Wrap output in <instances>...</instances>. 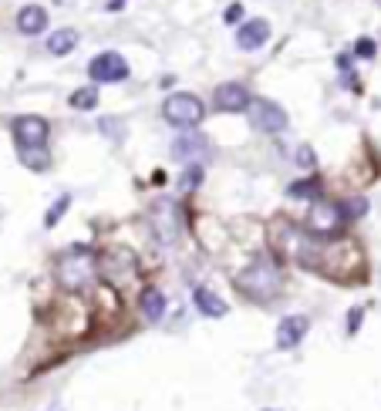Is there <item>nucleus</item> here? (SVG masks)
<instances>
[{
    "label": "nucleus",
    "mask_w": 381,
    "mask_h": 411,
    "mask_svg": "<svg viewBox=\"0 0 381 411\" xmlns=\"http://www.w3.org/2000/svg\"><path fill=\"white\" fill-rule=\"evenodd\" d=\"M236 290L250 304H273L283 294V267H280V260L270 257V253L254 257L236 273Z\"/></svg>",
    "instance_id": "1"
},
{
    "label": "nucleus",
    "mask_w": 381,
    "mask_h": 411,
    "mask_svg": "<svg viewBox=\"0 0 381 411\" xmlns=\"http://www.w3.org/2000/svg\"><path fill=\"white\" fill-rule=\"evenodd\" d=\"M54 280L64 294H88L95 283L102 280L98 270V253L91 246H71L64 250L54 263Z\"/></svg>",
    "instance_id": "2"
},
{
    "label": "nucleus",
    "mask_w": 381,
    "mask_h": 411,
    "mask_svg": "<svg viewBox=\"0 0 381 411\" xmlns=\"http://www.w3.org/2000/svg\"><path fill=\"white\" fill-rule=\"evenodd\" d=\"M344 213H341V203H334V199H314L310 209H307L304 216V233L307 236H314V240H338L344 230Z\"/></svg>",
    "instance_id": "3"
},
{
    "label": "nucleus",
    "mask_w": 381,
    "mask_h": 411,
    "mask_svg": "<svg viewBox=\"0 0 381 411\" xmlns=\"http://www.w3.org/2000/svg\"><path fill=\"white\" fill-rule=\"evenodd\" d=\"M162 118L169 125H176V129H186L192 132L199 122L206 118V105L196 98V95H186V91H176V95H169L162 105Z\"/></svg>",
    "instance_id": "4"
},
{
    "label": "nucleus",
    "mask_w": 381,
    "mask_h": 411,
    "mask_svg": "<svg viewBox=\"0 0 381 411\" xmlns=\"http://www.w3.org/2000/svg\"><path fill=\"white\" fill-rule=\"evenodd\" d=\"M149 226L152 233L159 236V243L172 246L179 240V233H182V213H179V206L172 199H155L152 209H149Z\"/></svg>",
    "instance_id": "5"
},
{
    "label": "nucleus",
    "mask_w": 381,
    "mask_h": 411,
    "mask_svg": "<svg viewBox=\"0 0 381 411\" xmlns=\"http://www.w3.org/2000/svg\"><path fill=\"white\" fill-rule=\"evenodd\" d=\"M246 112H250V122H254V129L267 132V135H280V132L291 125L287 112H283L277 102H270V98H250Z\"/></svg>",
    "instance_id": "6"
},
{
    "label": "nucleus",
    "mask_w": 381,
    "mask_h": 411,
    "mask_svg": "<svg viewBox=\"0 0 381 411\" xmlns=\"http://www.w3.org/2000/svg\"><path fill=\"white\" fill-rule=\"evenodd\" d=\"M11 132H14L17 149H44L48 135H51V125H48V118H41V115H17Z\"/></svg>",
    "instance_id": "7"
},
{
    "label": "nucleus",
    "mask_w": 381,
    "mask_h": 411,
    "mask_svg": "<svg viewBox=\"0 0 381 411\" xmlns=\"http://www.w3.org/2000/svg\"><path fill=\"white\" fill-rule=\"evenodd\" d=\"M88 75H91V81H98V85L125 81V78H128V61L118 51H102L88 65Z\"/></svg>",
    "instance_id": "8"
},
{
    "label": "nucleus",
    "mask_w": 381,
    "mask_h": 411,
    "mask_svg": "<svg viewBox=\"0 0 381 411\" xmlns=\"http://www.w3.org/2000/svg\"><path fill=\"white\" fill-rule=\"evenodd\" d=\"M307 331H310V317H307V314H287V317L277 324L273 344H277V351H293V347H301Z\"/></svg>",
    "instance_id": "9"
},
{
    "label": "nucleus",
    "mask_w": 381,
    "mask_h": 411,
    "mask_svg": "<svg viewBox=\"0 0 381 411\" xmlns=\"http://www.w3.org/2000/svg\"><path fill=\"white\" fill-rule=\"evenodd\" d=\"M250 91H246V85H240V81H226V85H219L216 95H213V105H216V112H246V105H250Z\"/></svg>",
    "instance_id": "10"
},
{
    "label": "nucleus",
    "mask_w": 381,
    "mask_h": 411,
    "mask_svg": "<svg viewBox=\"0 0 381 411\" xmlns=\"http://www.w3.org/2000/svg\"><path fill=\"white\" fill-rule=\"evenodd\" d=\"M267 41H270V24L263 17H250V21H243L240 31H236V48H240V51H260Z\"/></svg>",
    "instance_id": "11"
},
{
    "label": "nucleus",
    "mask_w": 381,
    "mask_h": 411,
    "mask_svg": "<svg viewBox=\"0 0 381 411\" xmlns=\"http://www.w3.org/2000/svg\"><path fill=\"white\" fill-rule=\"evenodd\" d=\"M165 310H169V300H165V294L159 290V287H142L139 290V314L145 317L149 324H162Z\"/></svg>",
    "instance_id": "12"
},
{
    "label": "nucleus",
    "mask_w": 381,
    "mask_h": 411,
    "mask_svg": "<svg viewBox=\"0 0 381 411\" xmlns=\"http://www.w3.org/2000/svg\"><path fill=\"white\" fill-rule=\"evenodd\" d=\"M192 307L199 310L203 317H209V321H219V317H226L229 307L226 300L219 294H213L209 287H192Z\"/></svg>",
    "instance_id": "13"
},
{
    "label": "nucleus",
    "mask_w": 381,
    "mask_h": 411,
    "mask_svg": "<svg viewBox=\"0 0 381 411\" xmlns=\"http://www.w3.org/2000/svg\"><path fill=\"white\" fill-rule=\"evenodd\" d=\"M209 152V139L206 135H192V132H186V135H179L176 142H172V159H179V162H199V155Z\"/></svg>",
    "instance_id": "14"
},
{
    "label": "nucleus",
    "mask_w": 381,
    "mask_h": 411,
    "mask_svg": "<svg viewBox=\"0 0 381 411\" xmlns=\"http://www.w3.org/2000/svg\"><path fill=\"white\" fill-rule=\"evenodd\" d=\"M17 31L27 34V38L44 34V31H48V11H44L41 4H24V7L17 11Z\"/></svg>",
    "instance_id": "15"
},
{
    "label": "nucleus",
    "mask_w": 381,
    "mask_h": 411,
    "mask_svg": "<svg viewBox=\"0 0 381 411\" xmlns=\"http://www.w3.org/2000/svg\"><path fill=\"white\" fill-rule=\"evenodd\" d=\"M78 48V31L75 27H58L51 38H48V51L64 58V54H71Z\"/></svg>",
    "instance_id": "16"
},
{
    "label": "nucleus",
    "mask_w": 381,
    "mask_h": 411,
    "mask_svg": "<svg viewBox=\"0 0 381 411\" xmlns=\"http://www.w3.org/2000/svg\"><path fill=\"white\" fill-rule=\"evenodd\" d=\"M287 199H324V189H320V179L310 176V179H297L287 186Z\"/></svg>",
    "instance_id": "17"
},
{
    "label": "nucleus",
    "mask_w": 381,
    "mask_h": 411,
    "mask_svg": "<svg viewBox=\"0 0 381 411\" xmlns=\"http://www.w3.org/2000/svg\"><path fill=\"white\" fill-rule=\"evenodd\" d=\"M17 159H21V166L31 169V172H48V169H51L48 145H44V149H17Z\"/></svg>",
    "instance_id": "18"
},
{
    "label": "nucleus",
    "mask_w": 381,
    "mask_h": 411,
    "mask_svg": "<svg viewBox=\"0 0 381 411\" xmlns=\"http://www.w3.org/2000/svg\"><path fill=\"white\" fill-rule=\"evenodd\" d=\"M203 179H206L203 162H189L186 172H182V179H179V189H182V193H196V189L203 186Z\"/></svg>",
    "instance_id": "19"
},
{
    "label": "nucleus",
    "mask_w": 381,
    "mask_h": 411,
    "mask_svg": "<svg viewBox=\"0 0 381 411\" xmlns=\"http://www.w3.org/2000/svg\"><path fill=\"white\" fill-rule=\"evenodd\" d=\"M68 209H71V196H68V193L58 196V199L48 206V213H44V230H54V226L64 219V213H68Z\"/></svg>",
    "instance_id": "20"
},
{
    "label": "nucleus",
    "mask_w": 381,
    "mask_h": 411,
    "mask_svg": "<svg viewBox=\"0 0 381 411\" xmlns=\"http://www.w3.org/2000/svg\"><path fill=\"white\" fill-rule=\"evenodd\" d=\"M341 213H344L348 223H351V219H361L365 213H368V199H365V196H351V199H344L341 203Z\"/></svg>",
    "instance_id": "21"
},
{
    "label": "nucleus",
    "mask_w": 381,
    "mask_h": 411,
    "mask_svg": "<svg viewBox=\"0 0 381 411\" xmlns=\"http://www.w3.org/2000/svg\"><path fill=\"white\" fill-rule=\"evenodd\" d=\"M68 102H71V108H85V112H88V108L98 105V91L95 88H78V91H71Z\"/></svg>",
    "instance_id": "22"
},
{
    "label": "nucleus",
    "mask_w": 381,
    "mask_h": 411,
    "mask_svg": "<svg viewBox=\"0 0 381 411\" xmlns=\"http://www.w3.org/2000/svg\"><path fill=\"white\" fill-rule=\"evenodd\" d=\"M361 324H365V307H351L348 310V327H344V334L355 337L361 331Z\"/></svg>",
    "instance_id": "23"
},
{
    "label": "nucleus",
    "mask_w": 381,
    "mask_h": 411,
    "mask_svg": "<svg viewBox=\"0 0 381 411\" xmlns=\"http://www.w3.org/2000/svg\"><path fill=\"white\" fill-rule=\"evenodd\" d=\"M293 159H297V166H304V169H314V166H318V159H314V149H310V145H301Z\"/></svg>",
    "instance_id": "24"
},
{
    "label": "nucleus",
    "mask_w": 381,
    "mask_h": 411,
    "mask_svg": "<svg viewBox=\"0 0 381 411\" xmlns=\"http://www.w3.org/2000/svg\"><path fill=\"white\" fill-rule=\"evenodd\" d=\"M375 51H378V48H375V41H371V38H361V41L355 44V54H357V58H375Z\"/></svg>",
    "instance_id": "25"
},
{
    "label": "nucleus",
    "mask_w": 381,
    "mask_h": 411,
    "mask_svg": "<svg viewBox=\"0 0 381 411\" xmlns=\"http://www.w3.org/2000/svg\"><path fill=\"white\" fill-rule=\"evenodd\" d=\"M240 21H243V4L236 0V4L226 7V24H240Z\"/></svg>",
    "instance_id": "26"
},
{
    "label": "nucleus",
    "mask_w": 381,
    "mask_h": 411,
    "mask_svg": "<svg viewBox=\"0 0 381 411\" xmlns=\"http://www.w3.org/2000/svg\"><path fill=\"white\" fill-rule=\"evenodd\" d=\"M263 411H277V408H263Z\"/></svg>",
    "instance_id": "27"
}]
</instances>
